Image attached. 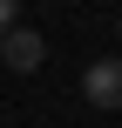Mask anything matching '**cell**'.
I'll return each mask as SVG.
<instances>
[{
  "label": "cell",
  "instance_id": "6da1fadb",
  "mask_svg": "<svg viewBox=\"0 0 122 128\" xmlns=\"http://www.w3.org/2000/svg\"><path fill=\"white\" fill-rule=\"evenodd\" d=\"M0 61H7L14 74H34V68L48 61V40H41L34 27H7V34H0Z\"/></svg>",
  "mask_w": 122,
  "mask_h": 128
},
{
  "label": "cell",
  "instance_id": "3957f363",
  "mask_svg": "<svg viewBox=\"0 0 122 128\" xmlns=\"http://www.w3.org/2000/svg\"><path fill=\"white\" fill-rule=\"evenodd\" d=\"M7 27H20V0H0V34Z\"/></svg>",
  "mask_w": 122,
  "mask_h": 128
},
{
  "label": "cell",
  "instance_id": "277c9868",
  "mask_svg": "<svg viewBox=\"0 0 122 128\" xmlns=\"http://www.w3.org/2000/svg\"><path fill=\"white\" fill-rule=\"evenodd\" d=\"M115 40H122V20H115Z\"/></svg>",
  "mask_w": 122,
  "mask_h": 128
},
{
  "label": "cell",
  "instance_id": "7a4b0ae2",
  "mask_svg": "<svg viewBox=\"0 0 122 128\" xmlns=\"http://www.w3.org/2000/svg\"><path fill=\"white\" fill-rule=\"evenodd\" d=\"M82 94H88L95 108H122V54H109V61H88V74H82Z\"/></svg>",
  "mask_w": 122,
  "mask_h": 128
}]
</instances>
